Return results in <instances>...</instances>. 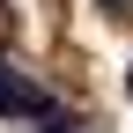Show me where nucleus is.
<instances>
[{"instance_id": "1", "label": "nucleus", "mask_w": 133, "mask_h": 133, "mask_svg": "<svg viewBox=\"0 0 133 133\" xmlns=\"http://www.w3.org/2000/svg\"><path fill=\"white\" fill-rule=\"evenodd\" d=\"M126 96H133V66H126Z\"/></svg>"}, {"instance_id": "2", "label": "nucleus", "mask_w": 133, "mask_h": 133, "mask_svg": "<svg viewBox=\"0 0 133 133\" xmlns=\"http://www.w3.org/2000/svg\"><path fill=\"white\" fill-rule=\"evenodd\" d=\"M104 8H126V0H104Z\"/></svg>"}]
</instances>
